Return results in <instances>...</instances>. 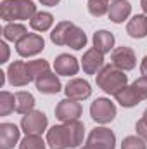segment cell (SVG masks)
Listing matches in <instances>:
<instances>
[{
    "label": "cell",
    "instance_id": "obj_1",
    "mask_svg": "<svg viewBox=\"0 0 147 149\" xmlns=\"http://www.w3.org/2000/svg\"><path fill=\"white\" fill-rule=\"evenodd\" d=\"M37 12V5L33 0H2L0 3V16L5 23L28 21Z\"/></svg>",
    "mask_w": 147,
    "mask_h": 149
},
{
    "label": "cell",
    "instance_id": "obj_2",
    "mask_svg": "<svg viewBox=\"0 0 147 149\" xmlns=\"http://www.w3.org/2000/svg\"><path fill=\"white\" fill-rule=\"evenodd\" d=\"M95 81H97V87L102 88L106 94L114 95L118 90H121L125 85H128V74H125L123 70L116 68L114 64H107L104 66L99 73L95 74Z\"/></svg>",
    "mask_w": 147,
    "mask_h": 149
},
{
    "label": "cell",
    "instance_id": "obj_3",
    "mask_svg": "<svg viewBox=\"0 0 147 149\" xmlns=\"http://www.w3.org/2000/svg\"><path fill=\"white\" fill-rule=\"evenodd\" d=\"M116 104L107 99V97H97L92 104H90V116L95 123L99 125H107L116 118Z\"/></svg>",
    "mask_w": 147,
    "mask_h": 149
},
{
    "label": "cell",
    "instance_id": "obj_4",
    "mask_svg": "<svg viewBox=\"0 0 147 149\" xmlns=\"http://www.w3.org/2000/svg\"><path fill=\"white\" fill-rule=\"evenodd\" d=\"M87 146L90 149H114L116 135L107 127H95L87 137Z\"/></svg>",
    "mask_w": 147,
    "mask_h": 149
},
{
    "label": "cell",
    "instance_id": "obj_5",
    "mask_svg": "<svg viewBox=\"0 0 147 149\" xmlns=\"http://www.w3.org/2000/svg\"><path fill=\"white\" fill-rule=\"evenodd\" d=\"M49 127V120L45 116V113L33 109L28 114H23L21 118V130L26 135H42Z\"/></svg>",
    "mask_w": 147,
    "mask_h": 149
},
{
    "label": "cell",
    "instance_id": "obj_6",
    "mask_svg": "<svg viewBox=\"0 0 147 149\" xmlns=\"http://www.w3.org/2000/svg\"><path fill=\"white\" fill-rule=\"evenodd\" d=\"M45 49V40L38 33H28L16 43V52L21 57H33Z\"/></svg>",
    "mask_w": 147,
    "mask_h": 149
},
{
    "label": "cell",
    "instance_id": "obj_7",
    "mask_svg": "<svg viewBox=\"0 0 147 149\" xmlns=\"http://www.w3.org/2000/svg\"><path fill=\"white\" fill-rule=\"evenodd\" d=\"M83 113L81 108V102L80 101H74V99H62L57 102L55 106V118L61 121V123H68V121H73V120H80Z\"/></svg>",
    "mask_w": 147,
    "mask_h": 149
},
{
    "label": "cell",
    "instance_id": "obj_8",
    "mask_svg": "<svg viewBox=\"0 0 147 149\" xmlns=\"http://www.w3.org/2000/svg\"><path fill=\"white\" fill-rule=\"evenodd\" d=\"M47 146L50 149H71V137L66 123L54 125L47 130Z\"/></svg>",
    "mask_w": 147,
    "mask_h": 149
},
{
    "label": "cell",
    "instance_id": "obj_9",
    "mask_svg": "<svg viewBox=\"0 0 147 149\" xmlns=\"http://www.w3.org/2000/svg\"><path fill=\"white\" fill-rule=\"evenodd\" d=\"M111 64H114L116 68L123 70V71H132L137 66V56L135 50L123 45V47H116L111 52Z\"/></svg>",
    "mask_w": 147,
    "mask_h": 149
},
{
    "label": "cell",
    "instance_id": "obj_10",
    "mask_svg": "<svg viewBox=\"0 0 147 149\" xmlns=\"http://www.w3.org/2000/svg\"><path fill=\"white\" fill-rule=\"evenodd\" d=\"M7 80L12 87H26L30 81H33L30 73H28V66L24 61H14L9 64Z\"/></svg>",
    "mask_w": 147,
    "mask_h": 149
},
{
    "label": "cell",
    "instance_id": "obj_11",
    "mask_svg": "<svg viewBox=\"0 0 147 149\" xmlns=\"http://www.w3.org/2000/svg\"><path fill=\"white\" fill-rule=\"evenodd\" d=\"M64 92H66V97L74 99V101H85L92 95V87L87 80L83 78H73L68 81V85L64 87Z\"/></svg>",
    "mask_w": 147,
    "mask_h": 149
},
{
    "label": "cell",
    "instance_id": "obj_12",
    "mask_svg": "<svg viewBox=\"0 0 147 149\" xmlns=\"http://www.w3.org/2000/svg\"><path fill=\"white\" fill-rule=\"evenodd\" d=\"M35 87L38 92L47 94V95H54V94H59L62 90V83L59 80V74L52 73V71H47L42 76H38L35 80Z\"/></svg>",
    "mask_w": 147,
    "mask_h": 149
},
{
    "label": "cell",
    "instance_id": "obj_13",
    "mask_svg": "<svg viewBox=\"0 0 147 149\" xmlns=\"http://www.w3.org/2000/svg\"><path fill=\"white\" fill-rule=\"evenodd\" d=\"M104 66H106L104 64V54L101 50H97L95 47L88 49L81 57V68L87 74H97Z\"/></svg>",
    "mask_w": 147,
    "mask_h": 149
},
{
    "label": "cell",
    "instance_id": "obj_14",
    "mask_svg": "<svg viewBox=\"0 0 147 149\" xmlns=\"http://www.w3.org/2000/svg\"><path fill=\"white\" fill-rule=\"evenodd\" d=\"M54 71L59 76H74L80 71V63L74 56L59 54L54 61Z\"/></svg>",
    "mask_w": 147,
    "mask_h": 149
},
{
    "label": "cell",
    "instance_id": "obj_15",
    "mask_svg": "<svg viewBox=\"0 0 147 149\" xmlns=\"http://www.w3.org/2000/svg\"><path fill=\"white\" fill-rule=\"evenodd\" d=\"M21 137V130L14 123H0V149H12Z\"/></svg>",
    "mask_w": 147,
    "mask_h": 149
},
{
    "label": "cell",
    "instance_id": "obj_16",
    "mask_svg": "<svg viewBox=\"0 0 147 149\" xmlns=\"http://www.w3.org/2000/svg\"><path fill=\"white\" fill-rule=\"evenodd\" d=\"M132 14V3L128 0H114L109 7V19L114 24L125 23Z\"/></svg>",
    "mask_w": 147,
    "mask_h": 149
},
{
    "label": "cell",
    "instance_id": "obj_17",
    "mask_svg": "<svg viewBox=\"0 0 147 149\" xmlns=\"http://www.w3.org/2000/svg\"><path fill=\"white\" fill-rule=\"evenodd\" d=\"M126 33L132 38H146L147 37V14H137L126 23Z\"/></svg>",
    "mask_w": 147,
    "mask_h": 149
},
{
    "label": "cell",
    "instance_id": "obj_18",
    "mask_svg": "<svg viewBox=\"0 0 147 149\" xmlns=\"http://www.w3.org/2000/svg\"><path fill=\"white\" fill-rule=\"evenodd\" d=\"M94 47L97 49V50H101L102 54H107V52H112L114 50V42H116V38L114 35L107 31V30H99V31H95L94 33Z\"/></svg>",
    "mask_w": 147,
    "mask_h": 149
},
{
    "label": "cell",
    "instance_id": "obj_19",
    "mask_svg": "<svg viewBox=\"0 0 147 149\" xmlns=\"http://www.w3.org/2000/svg\"><path fill=\"white\" fill-rule=\"evenodd\" d=\"M114 99L119 106L123 108H135L139 102H140V97L137 95V92L133 90L132 85H125L121 90H118L114 94Z\"/></svg>",
    "mask_w": 147,
    "mask_h": 149
},
{
    "label": "cell",
    "instance_id": "obj_20",
    "mask_svg": "<svg viewBox=\"0 0 147 149\" xmlns=\"http://www.w3.org/2000/svg\"><path fill=\"white\" fill-rule=\"evenodd\" d=\"M2 35L5 42H14L16 45L21 38L28 35V28L23 23H5V26L2 28Z\"/></svg>",
    "mask_w": 147,
    "mask_h": 149
},
{
    "label": "cell",
    "instance_id": "obj_21",
    "mask_svg": "<svg viewBox=\"0 0 147 149\" xmlns=\"http://www.w3.org/2000/svg\"><path fill=\"white\" fill-rule=\"evenodd\" d=\"M35 104H37V101H35L31 92H28V90L16 92V113L28 114V113H31L35 109Z\"/></svg>",
    "mask_w": 147,
    "mask_h": 149
},
{
    "label": "cell",
    "instance_id": "obj_22",
    "mask_svg": "<svg viewBox=\"0 0 147 149\" xmlns=\"http://www.w3.org/2000/svg\"><path fill=\"white\" fill-rule=\"evenodd\" d=\"M54 24V16L47 10H38L37 14L30 19V26L31 30H35L38 33H43V31H49Z\"/></svg>",
    "mask_w": 147,
    "mask_h": 149
},
{
    "label": "cell",
    "instance_id": "obj_23",
    "mask_svg": "<svg viewBox=\"0 0 147 149\" xmlns=\"http://www.w3.org/2000/svg\"><path fill=\"white\" fill-rule=\"evenodd\" d=\"M87 42H88L87 33H85L80 26L73 24V28L69 30L68 38H66V45H68V47H71L73 50H81V49L87 45Z\"/></svg>",
    "mask_w": 147,
    "mask_h": 149
},
{
    "label": "cell",
    "instance_id": "obj_24",
    "mask_svg": "<svg viewBox=\"0 0 147 149\" xmlns=\"http://www.w3.org/2000/svg\"><path fill=\"white\" fill-rule=\"evenodd\" d=\"M73 24L74 23H71V21H61V23H57L52 28V31H50L52 43H55V45H66V38H68L69 30L73 28Z\"/></svg>",
    "mask_w": 147,
    "mask_h": 149
},
{
    "label": "cell",
    "instance_id": "obj_25",
    "mask_svg": "<svg viewBox=\"0 0 147 149\" xmlns=\"http://www.w3.org/2000/svg\"><path fill=\"white\" fill-rule=\"evenodd\" d=\"M26 66H28V73L31 76V80L35 81L38 76H42L43 73H47V71H50V64H49V61H45V59H35V61H28L26 63Z\"/></svg>",
    "mask_w": 147,
    "mask_h": 149
},
{
    "label": "cell",
    "instance_id": "obj_26",
    "mask_svg": "<svg viewBox=\"0 0 147 149\" xmlns=\"http://www.w3.org/2000/svg\"><path fill=\"white\" fill-rule=\"evenodd\" d=\"M12 111H16V94L2 90L0 92V116H7Z\"/></svg>",
    "mask_w": 147,
    "mask_h": 149
},
{
    "label": "cell",
    "instance_id": "obj_27",
    "mask_svg": "<svg viewBox=\"0 0 147 149\" xmlns=\"http://www.w3.org/2000/svg\"><path fill=\"white\" fill-rule=\"evenodd\" d=\"M109 0H88V12L94 17H102L104 14H109Z\"/></svg>",
    "mask_w": 147,
    "mask_h": 149
},
{
    "label": "cell",
    "instance_id": "obj_28",
    "mask_svg": "<svg viewBox=\"0 0 147 149\" xmlns=\"http://www.w3.org/2000/svg\"><path fill=\"white\" fill-rule=\"evenodd\" d=\"M19 149H47V142L42 135H26L19 142Z\"/></svg>",
    "mask_w": 147,
    "mask_h": 149
},
{
    "label": "cell",
    "instance_id": "obj_29",
    "mask_svg": "<svg viewBox=\"0 0 147 149\" xmlns=\"http://www.w3.org/2000/svg\"><path fill=\"white\" fill-rule=\"evenodd\" d=\"M121 149H147V144L139 135H126L121 141Z\"/></svg>",
    "mask_w": 147,
    "mask_h": 149
},
{
    "label": "cell",
    "instance_id": "obj_30",
    "mask_svg": "<svg viewBox=\"0 0 147 149\" xmlns=\"http://www.w3.org/2000/svg\"><path fill=\"white\" fill-rule=\"evenodd\" d=\"M133 90L137 92V95L140 97V101H146L147 99V76H140L137 78L133 83H132Z\"/></svg>",
    "mask_w": 147,
    "mask_h": 149
},
{
    "label": "cell",
    "instance_id": "obj_31",
    "mask_svg": "<svg viewBox=\"0 0 147 149\" xmlns=\"http://www.w3.org/2000/svg\"><path fill=\"white\" fill-rule=\"evenodd\" d=\"M135 132H137L139 137H142V139L147 142V125H146V121H144L142 118L137 121V125H135Z\"/></svg>",
    "mask_w": 147,
    "mask_h": 149
},
{
    "label": "cell",
    "instance_id": "obj_32",
    "mask_svg": "<svg viewBox=\"0 0 147 149\" xmlns=\"http://www.w3.org/2000/svg\"><path fill=\"white\" fill-rule=\"evenodd\" d=\"M0 49H2V52H3V56H2V61H0V63H7V61H9V45L5 43V40L0 43Z\"/></svg>",
    "mask_w": 147,
    "mask_h": 149
},
{
    "label": "cell",
    "instance_id": "obj_33",
    "mask_svg": "<svg viewBox=\"0 0 147 149\" xmlns=\"http://www.w3.org/2000/svg\"><path fill=\"white\" fill-rule=\"evenodd\" d=\"M140 73H142V76H147V56H144L140 61Z\"/></svg>",
    "mask_w": 147,
    "mask_h": 149
},
{
    "label": "cell",
    "instance_id": "obj_34",
    "mask_svg": "<svg viewBox=\"0 0 147 149\" xmlns=\"http://www.w3.org/2000/svg\"><path fill=\"white\" fill-rule=\"evenodd\" d=\"M42 5H47V7H55L61 0H38Z\"/></svg>",
    "mask_w": 147,
    "mask_h": 149
},
{
    "label": "cell",
    "instance_id": "obj_35",
    "mask_svg": "<svg viewBox=\"0 0 147 149\" xmlns=\"http://www.w3.org/2000/svg\"><path fill=\"white\" fill-rule=\"evenodd\" d=\"M140 7H142L144 14H147V0H140Z\"/></svg>",
    "mask_w": 147,
    "mask_h": 149
},
{
    "label": "cell",
    "instance_id": "obj_36",
    "mask_svg": "<svg viewBox=\"0 0 147 149\" xmlns=\"http://www.w3.org/2000/svg\"><path fill=\"white\" fill-rule=\"evenodd\" d=\"M5 74H7V73L0 71V87H3V83H5Z\"/></svg>",
    "mask_w": 147,
    "mask_h": 149
},
{
    "label": "cell",
    "instance_id": "obj_37",
    "mask_svg": "<svg viewBox=\"0 0 147 149\" xmlns=\"http://www.w3.org/2000/svg\"><path fill=\"white\" fill-rule=\"evenodd\" d=\"M142 120L146 121V125H147V109H146V111H144V114H142Z\"/></svg>",
    "mask_w": 147,
    "mask_h": 149
},
{
    "label": "cell",
    "instance_id": "obj_38",
    "mask_svg": "<svg viewBox=\"0 0 147 149\" xmlns=\"http://www.w3.org/2000/svg\"><path fill=\"white\" fill-rule=\"evenodd\" d=\"M80 149H90V148H88V146H87V144H85V146H83V148H80Z\"/></svg>",
    "mask_w": 147,
    "mask_h": 149
}]
</instances>
